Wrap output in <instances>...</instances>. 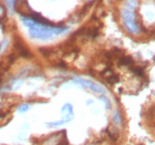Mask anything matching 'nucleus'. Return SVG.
I'll return each mask as SVG.
<instances>
[{
  "label": "nucleus",
  "mask_w": 155,
  "mask_h": 145,
  "mask_svg": "<svg viewBox=\"0 0 155 145\" xmlns=\"http://www.w3.org/2000/svg\"><path fill=\"white\" fill-rule=\"evenodd\" d=\"M13 40H15V42H13V48L16 49L17 52H19V54L21 57H23V58H31L32 57L30 50L27 48V45L25 44L23 40L19 36L16 35V36L13 37Z\"/></svg>",
  "instance_id": "nucleus-1"
},
{
  "label": "nucleus",
  "mask_w": 155,
  "mask_h": 145,
  "mask_svg": "<svg viewBox=\"0 0 155 145\" xmlns=\"http://www.w3.org/2000/svg\"><path fill=\"white\" fill-rule=\"evenodd\" d=\"M105 134L109 136V139H110L112 142H116L120 137L119 129L115 127V126H113V125H110L107 130H105Z\"/></svg>",
  "instance_id": "nucleus-2"
},
{
  "label": "nucleus",
  "mask_w": 155,
  "mask_h": 145,
  "mask_svg": "<svg viewBox=\"0 0 155 145\" xmlns=\"http://www.w3.org/2000/svg\"><path fill=\"white\" fill-rule=\"evenodd\" d=\"M117 61H119V64L120 65H133L134 64V60L131 55H122V57H120L117 59Z\"/></svg>",
  "instance_id": "nucleus-3"
},
{
  "label": "nucleus",
  "mask_w": 155,
  "mask_h": 145,
  "mask_svg": "<svg viewBox=\"0 0 155 145\" xmlns=\"http://www.w3.org/2000/svg\"><path fill=\"white\" fill-rule=\"evenodd\" d=\"M39 53L42 55V57H45V58H50L52 54H54V49L53 48H40L39 49Z\"/></svg>",
  "instance_id": "nucleus-4"
},
{
  "label": "nucleus",
  "mask_w": 155,
  "mask_h": 145,
  "mask_svg": "<svg viewBox=\"0 0 155 145\" xmlns=\"http://www.w3.org/2000/svg\"><path fill=\"white\" fill-rule=\"evenodd\" d=\"M104 79H105V81H107L110 85H114V84L117 83V82L120 81V77L115 73L110 74V75H107V77H104Z\"/></svg>",
  "instance_id": "nucleus-5"
},
{
  "label": "nucleus",
  "mask_w": 155,
  "mask_h": 145,
  "mask_svg": "<svg viewBox=\"0 0 155 145\" xmlns=\"http://www.w3.org/2000/svg\"><path fill=\"white\" fill-rule=\"evenodd\" d=\"M7 60H8V65H11V64H13L15 62H16V60H17V55L15 54V53H10L9 55H8V58H7Z\"/></svg>",
  "instance_id": "nucleus-6"
},
{
  "label": "nucleus",
  "mask_w": 155,
  "mask_h": 145,
  "mask_svg": "<svg viewBox=\"0 0 155 145\" xmlns=\"http://www.w3.org/2000/svg\"><path fill=\"white\" fill-rule=\"evenodd\" d=\"M132 71L134 72V73L137 74V75H140V77H143V74H144L143 68H141V67H135V68H132Z\"/></svg>",
  "instance_id": "nucleus-7"
},
{
  "label": "nucleus",
  "mask_w": 155,
  "mask_h": 145,
  "mask_svg": "<svg viewBox=\"0 0 155 145\" xmlns=\"http://www.w3.org/2000/svg\"><path fill=\"white\" fill-rule=\"evenodd\" d=\"M58 65H59V67H61V68H67V64H65V63L62 61V60H60V62L58 63Z\"/></svg>",
  "instance_id": "nucleus-8"
},
{
  "label": "nucleus",
  "mask_w": 155,
  "mask_h": 145,
  "mask_svg": "<svg viewBox=\"0 0 155 145\" xmlns=\"http://www.w3.org/2000/svg\"><path fill=\"white\" fill-rule=\"evenodd\" d=\"M3 81V73H1L0 72V84H1V82Z\"/></svg>",
  "instance_id": "nucleus-9"
}]
</instances>
